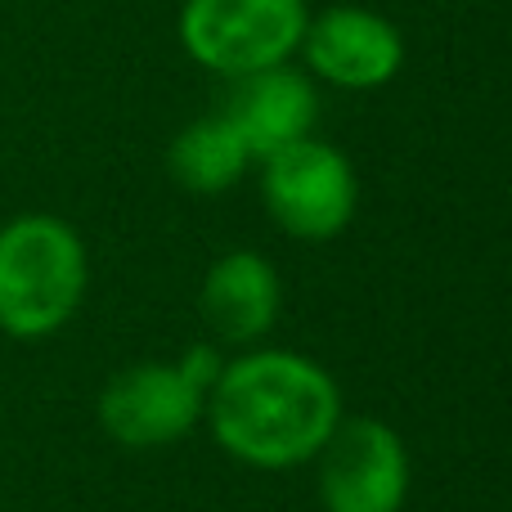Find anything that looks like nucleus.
<instances>
[{
	"mask_svg": "<svg viewBox=\"0 0 512 512\" xmlns=\"http://www.w3.org/2000/svg\"><path fill=\"white\" fill-rule=\"evenodd\" d=\"M306 0H185L180 41L189 59L221 77L288 63L306 36Z\"/></svg>",
	"mask_w": 512,
	"mask_h": 512,
	"instance_id": "obj_3",
	"label": "nucleus"
},
{
	"mask_svg": "<svg viewBox=\"0 0 512 512\" xmlns=\"http://www.w3.org/2000/svg\"><path fill=\"white\" fill-rule=\"evenodd\" d=\"M167 162H171V176H176L189 194H221V189H230L234 180L248 171L252 153H248V144L239 140V131L216 113V117H203V122L185 126V131L171 140Z\"/></svg>",
	"mask_w": 512,
	"mask_h": 512,
	"instance_id": "obj_10",
	"label": "nucleus"
},
{
	"mask_svg": "<svg viewBox=\"0 0 512 512\" xmlns=\"http://www.w3.org/2000/svg\"><path fill=\"white\" fill-rule=\"evenodd\" d=\"M301 54H306V68L315 77L346 90H373L387 86L400 72L405 41L382 14L342 5L310 18L306 36H301Z\"/></svg>",
	"mask_w": 512,
	"mask_h": 512,
	"instance_id": "obj_7",
	"label": "nucleus"
},
{
	"mask_svg": "<svg viewBox=\"0 0 512 512\" xmlns=\"http://www.w3.org/2000/svg\"><path fill=\"white\" fill-rule=\"evenodd\" d=\"M203 391L180 373V364H135L117 373L99 396V423L126 450H158L198 423Z\"/></svg>",
	"mask_w": 512,
	"mask_h": 512,
	"instance_id": "obj_6",
	"label": "nucleus"
},
{
	"mask_svg": "<svg viewBox=\"0 0 512 512\" xmlns=\"http://www.w3.org/2000/svg\"><path fill=\"white\" fill-rule=\"evenodd\" d=\"M315 113H319L315 86L301 72L283 68V63L234 77V90L221 108V117L239 131V140L248 144L252 158H270V153L306 140L310 126H315Z\"/></svg>",
	"mask_w": 512,
	"mask_h": 512,
	"instance_id": "obj_8",
	"label": "nucleus"
},
{
	"mask_svg": "<svg viewBox=\"0 0 512 512\" xmlns=\"http://www.w3.org/2000/svg\"><path fill=\"white\" fill-rule=\"evenodd\" d=\"M261 194L270 216L292 239H333L355 216V171L333 144L297 140L261 158Z\"/></svg>",
	"mask_w": 512,
	"mask_h": 512,
	"instance_id": "obj_4",
	"label": "nucleus"
},
{
	"mask_svg": "<svg viewBox=\"0 0 512 512\" xmlns=\"http://www.w3.org/2000/svg\"><path fill=\"white\" fill-rule=\"evenodd\" d=\"M203 319L225 342H256L279 315V279L256 252H230L203 279Z\"/></svg>",
	"mask_w": 512,
	"mask_h": 512,
	"instance_id": "obj_9",
	"label": "nucleus"
},
{
	"mask_svg": "<svg viewBox=\"0 0 512 512\" xmlns=\"http://www.w3.org/2000/svg\"><path fill=\"white\" fill-rule=\"evenodd\" d=\"M86 292V248L59 216H14L0 225V333L18 342L59 333Z\"/></svg>",
	"mask_w": 512,
	"mask_h": 512,
	"instance_id": "obj_2",
	"label": "nucleus"
},
{
	"mask_svg": "<svg viewBox=\"0 0 512 512\" xmlns=\"http://www.w3.org/2000/svg\"><path fill=\"white\" fill-rule=\"evenodd\" d=\"M319 499L328 512H400L409 495V454L378 418L337 423L324 441Z\"/></svg>",
	"mask_w": 512,
	"mask_h": 512,
	"instance_id": "obj_5",
	"label": "nucleus"
},
{
	"mask_svg": "<svg viewBox=\"0 0 512 512\" xmlns=\"http://www.w3.org/2000/svg\"><path fill=\"white\" fill-rule=\"evenodd\" d=\"M221 369H225V364L216 360V351H212V346H194V351H185V360H180V373H185V378L194 382V387L203 391V396L216 387V378H221Z\"/></svg>",
	"mask_w": 512,
	"mask_h": 512,
	"instance_id": "obj_11",
	"label": "nucleus"
},
{
	"mask_svg": "<svg viewBox=\"0 0 512 512\" xmlns=\"http://www.w3.org/2000/svg\"><path fill=\"white\" fill-rule=\"evenodd\" d=\"M207 396L216 441L252 468L306 463L342 423L333 378L292 351H261L225 364Z\"/></svg>",
	"mask_w": 512,
	"mask_h": 512,
	"instance_id": "obj_1",
	"label": "nucleus"
}]
</instances>
